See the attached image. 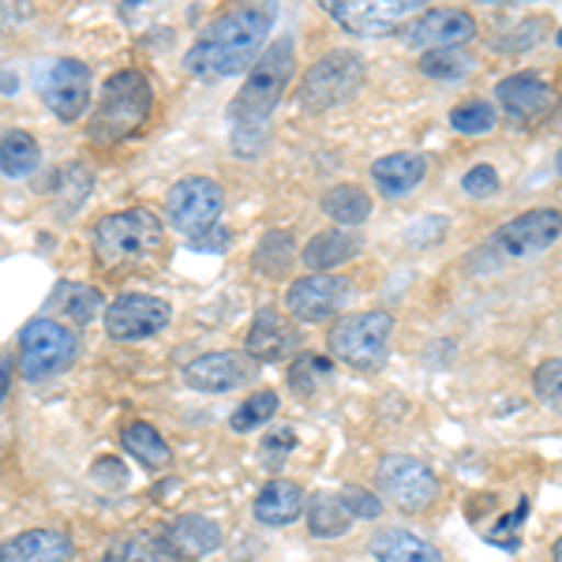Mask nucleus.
I'll return each instance as SVG.
<instances>
[{
	"instance_id": "20e7f679",
	"label": "nucleus",
	"mask_w": 562,
	"mask_h": 562,
	"mask_svg": "<svg viewBox=\"0 0 562 562\" xmlns=\"http://www.w3.org/2000/svg\"><path fill=\"white\" fill-rule=\"evenodd\" d=\"M166 244L161 217L147 206H132V211L105 214L94 225V256L105 267H124V262H139L154 256Z\"/></svg>"
},
{
	"instance_id": "a211bd4d",
	"label": "nucleus",
	"mask_w": 562,
	"mask_h": 562,
	"mask_svg": "<svg viewBox=\"0 0 562 562\" xmlns=\"http://www.w3.org/2000/svg\"><path fill=\"white\" fill-rule=\"evenodd\" d=\"M293 349H296L293 323H289L281 312H274V307H262V312L248 326V341H244L248 360H259V364H278V360H285Z\"/></svg>"
},
{
	"instance_id": "f704fd0d",
	"label": "nucleus",
	"mask_w": 562,
	"mask_h": 562,
	"mask_svg": "<svg viewBox=\"0 0 562 562\" xmlns=\"http://www.w3.org/2000/svg\"><path fill=\"white\" fill-rule=\"evenodd\" d=\"M469 68H473V60L458 49H435L420 57V71L431 79H461V76H469Z\"/></svg>"
},
{
	"instance_id": "9d476101",
	"label": "nucleus",
	"mask_w": 562,
	"mask_h": 562,
	"mask_svg": "<svg viewBox=\"0 0 562 562\" xmlns=\"http://www.w3.org/2000/svg\"><path fill=\"white\" fill-rule=\"evenodd\" d=\"M169 319V304L150 293H121L113 304H105V334L113 341H147L166 330Z\"/></svg>"
},
{
	"instance_id": "2f4dec72",
	"label": "nucleus",
	"mask_w": 562,
	"mask_h": 562,
	"mask_svg": "<svg viewBox=\"0 0 562 562\" xmlns=\"http://www.w3.org/2000/svg\"><path fill=\"white\" fill-rule=\"evenodd\" d=\"M57 296L65 304V315L76 323H94L105 312V296L94 285H65Z\"/></svg>"
},
{
	"instance_id": "393cba45",
	"label": "nucleus",
	"mask_w": 562,
	"mask_h": 562,
	"mask_svg": "<svg viewBox=\"0 0 562 562\" xmlns=\"http://www.w3.org/2000/svg\"><path fill=\"white\" fill-rule=\"evenodd\" d=\"M121 447L128 450L135 461H143L147 469H166L173 454H169V442L161 439V431L147 420H132L121 428Z\"/></svg>"
},
{
	"instance_id": "5701e85b",
	"label": "nucleus",
	"mask_w": 562,
	"mask_h": 562,
	"mask_svg": "<svg viewBox=\"0 0 562 562\" xmlns=\"http://www.w3.org/2000/svg\"><path fill=\"white\" fill-rule=\"evenodd\" d=\"M368 551L379 562H442L439 548L409 529H379L368 540Z\"/></svg>"
},
{
	"instance_id": "7ed1b4c3",
	"label": "nucleus",
	"mask_w": 562,
	"mask_h": 562,
	"mask_svg": "<svg viewBox=\"0 0 562 562\" xmlns=\"http://www.w3.org/2000/svg\"><path fill=\"white\" fill-rule=\"evenodd\" d=\"M150 105H154V87L143 71L135 68L113 71L102 87V102H98L94 116H90L87 135L94 143H105V147L128 139V135L143 128V121L150 116Z\"/></svg>"
},
{
	"instance_id": "cd10ccee",
	"label": "nucleus",
	"mask_w": 562,
	"mask_h": 562,
	"mask_svg": "<svg viewBox=\"0 0 562 562\" xmlns=\"http://www.w3.org/2000/svg\"><path fill=\"white\" fill-rule=\"evenodd\" d=\"M42 161V150L34 143V135L26 132H8L0 139V173L8 177H31Z\"/></svg>"
},
{
	"instance_id": "39448f33",
	"label": "nucleus",
	"mask_w": 562,
	"mask_h": 562,
	"mask_svg": "<svg viewBox=\"0 0 562 562\" xmlns=\"http://www.w3.org/2000/svg\"><path fill=\"white\" fill-rule=\"evenodd\" d=\"M394 315L390 312H357L330 326V357L357 371H379L390 360Z\"/></svg>"
},
{
	"instance_id": "c03bdc74",
	"label": "nucleus",
	"mask_w": 562,
	"mask_h": 562,
	"mask_svg": "<svg viewBox=\"0 0 562 562\" xmlns=\"http://www.w3.org/2000/svg\"><path fill=\"white\" fill-rule=\"evenodd\" d=\"M559 45H562V31H559Z\"/></svg>"
},
{
	"instance_id": "dca6fc26",
	"label": "nucleus",
	"mask_w": 562,
	"mask_h": 562,
	"mask_svg": "<svg viewBox=\"0 0 562 562\" xmlns=\"http://www.w3.org/2000/svg\"><path fill=\"white\" fill-rule=\"evenodd\" d=\"M495 98H498V105H503V113L510 116V121L525 124V128L548 121L551 109H555V90H551L548 79H540L537 71H514V76L498 79Z\"/></svg>"
},
{
	"instance_id": "c756f323",
	"label": "nucleus",
	"mask_w": 562,
	"mask_h": 562,
	"mask_svg": "<svg viewBox=\"0 0 562 562\" xmlns=\"http://www.w3.org/2000/svg\"><path fill=\"white\" fill-rule=\"evenodd\" d=\"M293 259H296L293 233L274 229V233H267V237H262L256 259H251V267H256L259 274H267V278H278V274H285V270L293 267Z\"/></svg>"
},
{
	"instance_id": "ddd939ff",
	"label": "nucleus",
	"mask_w": 562,
	"mask_h": 562,
	"mask_svg": "<svg viewBox=\"0 0 562 562\" xmlns=\"http://www.w3.org/2000/svg\"><path fill=\"white\" fill-rule=\"evenodd\" d=\"M349 304V281L338 274H307L285 289V307L301 323H326Z\"/></svg>"
},
{
	"instance_id": "0eeeda50",
	"label": "nucleus",
	"mask_w": 562,
	"mask_h": 562,
	"mask_svg": "<svg viewBox=\"0 0 562 562\" xmlns=\"http://www.w3.org/2000/svg\"><path fill=\"white\" fill-rule=\"evenodd\" d=\"M79 357V338L57 319H31L20 334V371L31 383L68 371Z\"/></svg>"
},
{
	"instance_id": "9b49d317",
	"label": "nucleus",
	"mask_w": 562,
	"mask_h": 562,
	"mask_svg": "<svg viewBox=\"0 0 562 562\" xmlns=\"http://www.w3.org/2000/svg\"><path fill=\"white\" fill-rule=\"evenodd\" d=\"M323 8L334 23H341L349 34H364V38L390 34L409 15H420L416 0H330Z\"/></svg>"
},
{
	"instance_id": "473e14b6",
	"label": "nucleus",
	"mask_w": 562,
	"mask_h": 562,
	"mask_svg": "<svg viewBox=\"0 0 562 562\" xmlns=\"http://www.w3.org/2000/svg\"><path fill=\"white\" fill-rule=\"evenodd\" d=\"M334 375V364L326 357H312V352H304V357L293 360V368H289V383L293 390H301V394H319V386L326 379Z\"/></svg>"
},
{
	"instance_id": "bb28decb",
	"label": "nucleus",
	"mask_w": 562,
	"mask_h": 562,
	"mask_svg": "<svg viewBox=\"0 0 562 562\" xmlns=\"http://www.w3.org/2000/svg\"><path fill=\"white\" fill-rule=\"evenodd\" d=\"M105 562H180V555L169 548L166 537H150V532H135L109 548Z\"/></svg>"
},
{
	"instance_id": "7c9ffc66",
	"label": "nucleus",
	"mask_w": 562,
	"mask_h": 562,
	"mask_svg": "<svg viewBox=\"0 0 562 562\" xmlns=\"http://www.w3.org/2000/svg\"><path fill=\"white\" fill-rule=\"evenodd\" d=\"M278 405H281V397L274 394V390H259V394L244 397L240 409L229 416V428H233V431H240V435H244V431H256V428H262V424L274 420Z\"/></svg>"
},
{
	"instance_id": "37998d69",
	"label": "nucleus",
	"mask_w": 562,
	"mask_h": 562,
	"mask_svg": "<svg viewBox=\"0 0 562 562\" xmlns=\"http://www.w3.org/2000/svg\"><path fill=\"white\" fill-rule=\"evenodd\" d=\"M559 173H562V150H559Z\"/></svg>"
},
{
	"instance_id": "f257e3e1",
	"label": "nucleus",
	"mask_w": 562,
	"mask_h": 562,
	"mask_svg": "<svg viewBox=\"0 0 562 562\" xmlns=\"http://www.w3.org/2000/svg\"><path fill=\"white\" fill-rule=\"evenodd\" d=\"M293 68H296L293 38L270 42V49H262L259 60L251 65L237 102H233V150L240 158H259L262 147H267L270 113H274L281 94H285Z\"/></svg>"
},
{
	"instance_id": "c85d7f7f",
	"label": "nucleus",
	"mask_w": 562,
	"mask_h": 562,
	"mask_svg": "<svg viewBox=\"0 0 562 562\" xmlns=\"http://www.w3.org/2000/svg\"><path fill=\"white\" fill-rule=\"evenodd\" d=\"M304 518L315 537H341V532H349V525H352L349 510L341 506L338 495H315L312 503H307Z\"/></svg>"
},
{
	"instance_id": "b1692460",
	"label": "nucleus",
	"mask_w": 562,
	"mask_h": 562,
	"mask_svg": "<svg viewBox=\"0 0 562 562\" xmlns=\"http://www.w3.org/2000/svg\"><path fill=\"white\" fill-rule=\"evenodd\" d=\"M360 248H364V240L357 237V233L349 229H323L315 233L312 240L304 244V267L307 270H334L341 267V262L357 259Z\"/></svg>"
},
{
	"instance_id": "412c9836",
	"label": "nucleus",
	"mask_w": 562,
	"mask_h": 562,
	"mask_svg": "<svg viewBox=\"0 0 562 562\" xmlns=\"http://www.w3.org/2000/svg\"><path fill=\"white\" fill-rule=\"evenodd\" d=\"M166 540L180 559H203L222 548L225 537H222V525L203 518V514H180L166 529Z\"/></svg>"
},
{
	"instance_id": "aec40b11",
	"label": "nucleus",
	"mask_w": 562,
	"mask_h": 562,
	"mask_svg": "<svg viewBox=\"0 0 562 562\" xmlns=\"http://www.w3.org/2000/svg\"><path fill=\"white\" fill-rule=\"evenodd\" d=\"M71 540L57 529H26L0 543V562H71Z\"/></svg>"
},
{
	"instance_id": "a19ab883",
	"label": "nucleus",
	"mask_w": 562,
	"mask_h": 562,
	"mask_svg": "<svg viewBox=\"0 0 562 562\" xmlns=\"http://www.w3.org/2000/svg\"><path fill=\"white\" fill-rule=\"evenodd\" d=\"M8 386H12V368L0 360V405H4V397H8Z\"/></svg>"
},
{
	"instance_id": "4468645a",
	"label": "nucleus",
	"mask_w": 562,
	"mask_h": 562,
	"mask_svg": "<svg viewBox=\"0 0 562 562\" xmlns=\"http://www.w3.org/2000/svg\"><path fill=\"white\" fill-rule=\"evenodd\" d=\"M405 45L424 53L435 49H458V45L476 38V20L465 12V8H428L416 20L405 26Z\"/></svg>"
},
{
	"instance_id": "423d86ee",
	"label": "nucleus",
	"mask_w": 562,
	"mask_h": 562,
	"mask_svg": "<svg viewBox=\"0 0 562 562\" xmlns=\"http://www.w3.org/2000/svg\"><path fill=\"white\" fill-rule=\"evenodd\" d=\"M360 87H364V57L352 49H330L304 71L296 105L304 113H326V109L349 102Z\"/></svg>"
},
{
	"instance_id": "6ab92c4d",
	"label": "nucleus",
	"mask_w": 562,
	"mask_h": 562,
	"mask_svg": "<svg viewBox=\"0 0 562 562\" xmlns=\"http://www.w3.org/2000/svg\"><path fill=\"white\" fill-rule=\"evenodd\" d=\"M428 177V161L424 154L413 150H397V154H383L379 161H371V180L386 199H402L416 192V184Z\"/></svg>"
},
{
	"instance_id": "a878e982",
	"label": "nucleus",
	"mask_w": 562,
	"mask_h": 562,
	"mask_svg": "<svg viewBox=\"0 0 562 562\" xmlns=\"http://www.w3.org/2000/svg\"><path fill=\"white\" fill-rule=\"evenodd\" d=\"M323 214L330 217V222H338L341 229L364 225L371 217V195L357 184H334L330 192L323 195Z\"/></svg>"
},
{
	"instance_id": "4c0bfd02",
	"label": "nucleus",
	"mask_w": 562,
	"mask_h": 562,
	"mask_svg": "<svg viewBox=\"0 0 562 562\" xmlns=\"http://www.w3.org/2000/svg\"><path fill=\"white\" fill-rule=\"evenodd\" d=\"M461 188H465V195H473V199H492L498 192V173H495V166H473L465 177H461Z\"/></svg>"
},
{
	"instance_id": "58836bf2",
	"label": "nucleus",
	"mask_w": 562,
	"mask_h": 562,
	"mask_svg": "<svg viewBox=\"0 0 562 562\" xmlns=\"http://www.w3.org/2000/svg\"><path fill=\"white\" fill-rule=\"evenodd\" d=\"M296 447V431L293 428H270V435L262 439V454H267L270 465H281Z\"/></svg>"
},
{
	"instance_id": "6e6552de",
	"label": "nucleus",
	"mask_w": 562,
	"mask_h": 562,
	"mask_svg": "<svg viewBox=\"0 0 562 562\" xmlns=\"http://www.w3.org/2000/svg\"><path fill=\"white\" fill-rule=\"evenodd\" d=\"M222 211H225V192L214 177H184L166 195V214L173 222V229L192 240L217 229Z\"/></svg>"
},
{
	"instance_id": "2eb2a0df",
	"label": "nucleus",
	"mask_w": 562,
	"mask_h": 562,
	"mask_svg": "<svg viewBox=\"0 0 562 562\" xmlns=\"http://www.w3.org/2000/svg\"><path fill=\"white\" fill-rule=\"evenodd\" d=\"M559 237H562V211H555V206H537V211H525L514 222H506L495 233V244L503 256L529 259L540 256L543 248H551Z\"/></svg>"
},
{
	"instance_id": "4be33fe9",
	"label": "nucleus",
	"mask_w": 562,
	"mask_h": 562,
	"mask_svg": "<svg viewBox=\"0 0 562 562\" xmlns=\"http://www.w3.org/2000/svg\"><path fill=\"white\" fill-rule=\"evenodd\" d=\"M251 510H256V518L262 525H293L307 510V495L301 484H293V480H270V484L256 495Z\"/></svg>"
},
{
	"instance_id": "ea45409f",
	"label": "nucleus",
	"mask_w": 562,
	"mask_h": 562,
	"mask_svg": "<svg viewBox=\"0 0 562 562\" xmlns=\"http://www.w3.org/2000/svg\"><path fill=\"white\" fill-rule=\"evenodd\" d=\"M90 476H94L102 487H124V484H128V473H124V465L116 458H102L94 469H90Z\"/></svg>"
},
{
	"instance_id": "1a4fd4ad",
	"label": "nucleus",
	"mask_w": 562,
	"mask_h": 562,
	"mask_svg": "<svg viewBox=\"0 0 562 562\" xmlns=\"http://www.w3.org/2000/svg\"><path fill=\"white\" fill-rule=\"evenodd\" d=\"M379 487L394 506L409 514H420L439 498V476L431 473L424 461H416L409 454H390L379 465Z\"/></svg>"
},
{
	"instance_id": "f03ea898",
	"label": "nucleus",
	"mask_w": 562,
	"mask_h": 562,
	"mask_svg": "<svg viewBox=\"0 0 562 562\" xmlns=\"http://www.w3.org/2000/svg\"><path fill=\"white\" fill-rule=\"evenodd\" d=\"M274 26V4H244L214 20L184 53V65L199 79H225L251 68L262 38Z\"/></svg>"
},
{
	"instance_id": "c9c22d12",
	"label": "nucleus",
	"mask_w": 562,
	"mask_h": 562,
	"mask_svg": "<svg viewBox=\"0 0 562 562\" xmlns=\"http://www.w3.org/2000/svg\"><path fill=\"white\" fill-rule=\"evenodd\" d=\"M532 390L548 409L562 413V360H543V364L532 371Z\"/></svg>"
},
{
	"instance_id": "e433bc0d",
	"label": "nucleus",
	"mask_w": 562,
	"mask_h": 562,
	"mask_svg": "<svg viewBox=\"0 0 562 562\" xmlns=\"http://www.w3.org/2000/svg\"><path fill=\"white\" fill-rule=\"evenodd\" d=\"M338 498H341V506L349 510V518H368L371 521V518H379V514H383V503H379L368 487H346Z\"/></svg>"
},
{
	"instance_id": "79ce46f5",
	"label": "nucleus",
	"mask_w": 562,
	"mask_h": 562,
	"mask_svg": "<svg viewBox=\"0 0 562 562\" xmlns=\"http://www.w3.org/2000/svg\"><path fill=\"white\" fill-rule=\"evenodd\" d=\"M555 562H562V537L555 540Z\"/></svg>"
},
{
	"instance_id": "f3484780",
	"label": "nucleus",
	"mask_w": 562,
	"mask_h": 562,
	"mask_svg": "<svg viewBox=\"0 0 562 562\" xmlns=\"http://www.w3.org/2000/svg\"><path fill=\"white\" fill-rule=\"evenodd\" d=\"M256 375V364L240 352H203L192 364H184V383L192 390H203V394H225V390H237L240 383Z\"/></svg>"
},
{
	"instance_id": "f8f14e48",
	"label": "nucleus",
	"mask_w": 562,
	"mask_h": 562,
	"mask_svg": "<svg viewBox=\"0 0 562 562\" xmlns=\"http://www.w3.org/2000/svg\"><path fill=\"white\" fill-rule=\"evenodd\" d=\"M42 98L60 124H76L90 105V68L76 57L53 60L42 79Z\"/></svg>"
},
{
	"instance_id": "72a5a7b5",
	"label": "nucleus",
	"mask_w": 562,
	"mask_h": 562,
	"mask_svg": "<svg viewBox=\"0 0 562 562\" xmlns=\"http://www.w3.org/2000/svg\"><path fill=\"white\" fill-rule=\"evenodd\" d=\"M450 128L461 132V135H487L495 128V105L492 102H461L454 113H450Z\"/></svg>"
}]
</instances>
